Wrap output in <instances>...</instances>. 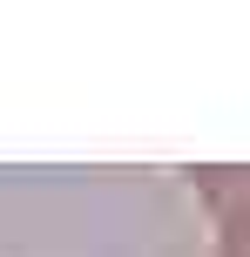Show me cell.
I'll use <instances>...</instances> for the list:
<instances>
[{"label":"cell","mask_w":250,"mask_h":257,"mask_svg":"<svg viewBox=\"0 0 250 257\" xmlns=\"http://www.w3.org/2000/svg\"><path fill=\"white\" fill-rule=\"evenodd\" d=\"M210 196L223 203V250L216 257H250V183H230V190L210 183Z\"/></svg>","instance_id":"1"}]
</instances>
